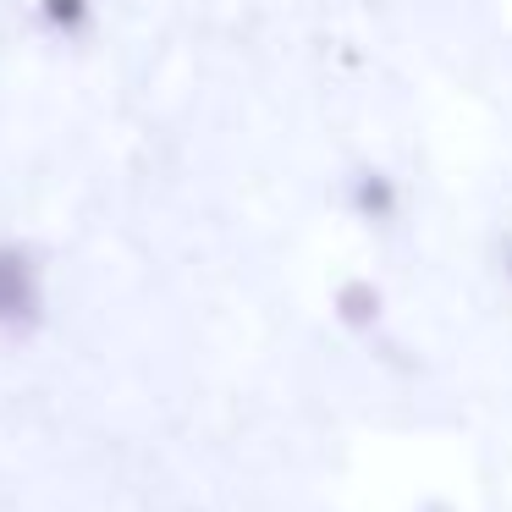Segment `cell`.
I'll return each mask as SVG.
<instances>
[{
    "instance_id": "3",
    "label": "cell",
    "mask_w": 512,
    "mask_h": 512,
    "mask_svg": "<svg viewBox=\"0 0 512 512\" xmlns=\"http://www.w3.org/2000/svg\"><path fill=\"white\" fill-rule=\"evenodd\" d=\"M336 309H342V320H347V325H369V314H380V298H375V287L353 281V287H342Z\"/></svg>"
},
{
    "instance_id": "1",
    "label": "cell",
    "mask_w": 512,
    "mask_h": 512,
    "mask_svg": "<svg viewBox=\"0 0 512 512\" xmlns=\"http://www.w3.org/2000/svg\"><path fill=\"white\" fill-rule=\"evenodd\" d=\"M45 325V265L28 243H0V336H34Z\"/></svg>"
},
{
    "instance_id": "2",
    "label": "cell",
    "mask_w": 512,
    "mask_h": 512,
    "mask_svg": "<svg viewBox=\"0 0 512 512\" xmlns=\"http://www.w3.org/2000/svg\"><path fill=\"white\" fill-rule=\"evenodd\" d=\"M39 23H45L50 34L72 39L94 23V0H39Z\"/></svg>"
},
{
    "instance_id": "4",
    "label": "cell",
    "mask_w": 512,
    "mask_h": 512,
    "mask_svg": "<svg viewBox=\"0 0 512 512\" xmlns=\"http://www.w3.org/2000/svg\"><path fill=\"white\" fill-rule=\"evenodd\" d=\"M507 270H512V254H507Z\"/></svg>"
}]
</instances>
